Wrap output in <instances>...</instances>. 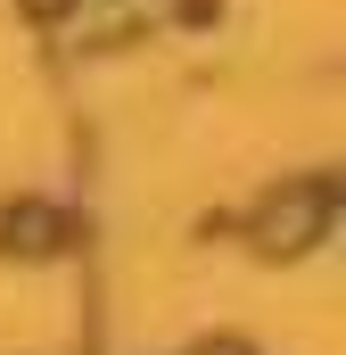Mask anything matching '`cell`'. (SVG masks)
Instances as JSON below:
<instances>
[{
	"instance_id": "1",
	"label": "cell",
	"mask_w": 346,
	"mask_h": 355,
	"mask_svg": "<svg viewBox=\"0 0 346 355\" xmlns=\"http://www.w3.org/2000/svg\"><path fill=\"white\" fill-rule=\"evenodd\" d=\"M322 223H330V182H313V190H289V198H272L256 223V240L280 257V248H313L322 240Z\"/></svg>"
},
{
	"instance_id": "2",
	"label": "cell",
	"mask_w": 346,
	"mask_h": 355,
	"mask_svg": "<svg viewBox=\"0 0 346 355\" xmlns=\"http://www.w3.org/2000/svg\"><path fill=\"white\" fill-rule=\"evenodd\" d=\"M206 355H248V347H206Z\"/></svg>"
}]
</instances>
